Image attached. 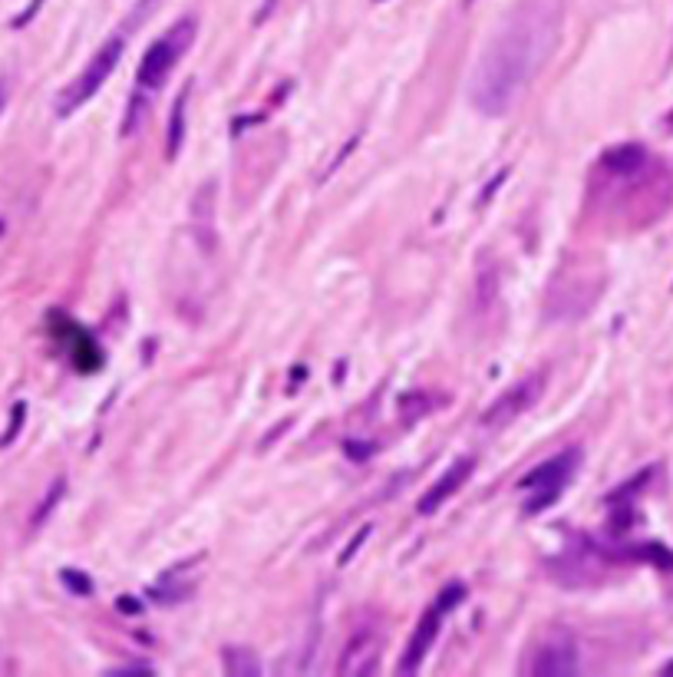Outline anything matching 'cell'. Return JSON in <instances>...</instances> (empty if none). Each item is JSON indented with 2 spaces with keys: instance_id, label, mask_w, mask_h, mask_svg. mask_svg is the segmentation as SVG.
I'll list each match as a JSON object with an SVG mask.
<instances>
[{
  "instance_id": "obj_1",
  "label": "cell",
  "mask_w": 673,
  "mask_h": 677,
  "mask_svg": "<svg viewBox=\"0 0 673 677\" xmlns=\"http://www.w3.org/2000/svg\"><path fill=\"white\" fill-rule=\"evenodd\" d=\"M565 27V0H518L492 34L469 76V103L482 116H505L551 60Z\"/></svg>"
},
{
  "instance_id": "obj_21",
  "label": "cell",
  "mask_w": 673,
  "mask_h": 677,
  "mask_svg": "<svg viewBox=\"0 0 673 677\" xmlns=\"http://www.w3.org/2000/svg\"><path fill=\"white\" fill-rule=\"evenodd\" d=\"M664 674H673V661H667L664 664Z\"/></svg>"
},
{
  "instance_id": "obj_15",
  "label": "cell",
  "mask_w": 673,
  "mask_h": 677,
  "mask_svg": "<svg viewBox=\"0 0 673 677\" xmlns=\"http://www.w3.org/2000/svg\"><path fill=\"white\" fill-rule=\"evenodd\" d=\"M24 417H27V407H24V403H17V407H14V419H10V427H7V433H4V440H0V446L14 443L17 429L24 427Z\"/></svg>"
},
{
  "instance_id": "obj_20",
  "label": "cell",
  "mask_w": 673,
  "mask_h": 677,
  "mask_svg": "<svg viewBox=\"0 0 673 677\" xmlns=\"http://www.w3.org/2000/svg\"><path fill=\"white\" fill-rule=\"evenodd\" d=\"M667 129H670V133H673V109H670V113H667Z\"/></svg>"
},
{
  "instance_id": "obj_8",
  "label": "cell",
  "mask_w": 673,
  "mask_h": 677,
  "mask_svg": "<svg viewBox=\"0 0 673 677\" xmlns=\"http://www.w3.org/2000/svg\"><path fill=\"white\" fill-rule=\"evenodd\" d=\"M380 634L373 632V628H357L354 634H350V642H347L344 654H340V661H336V671L340 674H377L380 671Z\"/></svg>"
},
{
  "instance_id": "obj_5",
  "label": "cell",
  "mask_w": 673,
  "mask_h": 677,
  "mask_svg": "<svg viewBox=\"0 0 673 677\" xmlns=\"http://www.w3.org/2000/svg\"><path fill=\"white\" fill-rule=\"evenodd\" d=\"M462 598H466V589H462V585H452V589L439 591L436 605L426 608L423 618L417 621V632L409 634V644H407V651H403V658H399V664H397L399 674H417V671L423 668L426 654L433 651L436 638H439V632H443L446 615H449L452 608L459 605Z\"/></svg>"
},
{
  "instance_id": "obj_17",
  "label": "cell",
  "mask_w": 673,
  "mask_h": 677,
  "mask_svg": "<svg viewBox=\"0 0 673 677\" xmlns=\"http://www.w3.org/2000/svg\"><path fill=\"white\" fill-rule=\"evenodd\" d=\"M63 581H66L70 589L80 591V595H89V579H83L80 571H63Z\"/></svg>"
},
{
  "instance_id": "obj_19",
  "label": "cell",
  "mask_w": 673,
  "mask_h": 677,
  "mask_svg": "<svg viewBox=\"0 0 673 677\" xmlns=\"http://www.w3.org/2000/svg\"><path fill=\"white\" fill-rule=\"evenodd\" d=\"M4 103H7V86H4V80H0V113H4Z\"/></svg>"
},
{
  "instance_id": "obj_12",
  "label": "cell",
  "mask_w": 673,
  "mask_h": 677,
  "mask_svg": "<svg viewBox=\"0 0 673 677\" xmlns=\"http://www.w3.org/2000/svg\"><path fill=\"white\" fill-rule=\"evenodd\" d=\"M186 103H188V89L182 93L176 109H172V123H168V159H176L178 149H182V139H186Z\"/></svg>"
},
{
  "instance_id": "obj_10",
  "label": "cell",
  "mask_w": 673,
  "mask_h": 677,
  "mask_svg": "<svg viewBox=\"0 0 673 677\" xmlns=\"http://www.w3.org/2000/svg\"><path fill=\"white\" fill-rule=\"evenodd\" d=\"M647 162V149L640 143H624V146H614V149L604 152L601 166L614 176H630L638 172L640 166Z\"/></svg>"
},
{
  "instance_id": "obj_2",
  "label": "cell",
  "mask_w": 673,
  "mask_h": 677,
  "mask_svg": "<svg viewBox=\"0 0 673 677\" xmlns=\"http://www.w3.org/2000/svg\"><path fill=\"white\" fill-rule=\"evenodd\" d=\"M198 36V20L196 17H182L178 24L166 30L159 40H152V46L142 54L139 70H136V93H159L168 83V76L176 73L178 60L192 50Z\"/></svg>"
},
{
  "instance_id": "obj_7",
  "label": "cell",
  "mask_w": 673,
  "mask_h": 677,
  "mask_svg": "<svg viewBox=\"0 0 673 677\" xmlns=\"http://www.w3.org/2000/svg\"><path fill=\"white\" fill-rule=\"evenodd\" d=\"M541 393H545V374H541V370L538 374L522 377V380L512 383L496 403H488V410L482 413L478 423H482V429H488V433H502L505 427H512L515 419L532 410L535 403L541 400Z\"/></svg>"
},
{
  "instance_id": "obj_16",
  "label": "cell",
  "mask_w": 673,
  "mask_h": 677,
  "mask_svg": "<svg viewBox=\"0 0 673 677\" xmlns=\"http://www.w3.org/2000/svg\"><path fill=\"white\" fill-rule=\"evenodd\" d=\"M149 674H156V671L146 668V664H126V668L109 671V677H149Z\"/></svg>"
},
{
  "instance_id": "obj_18",
  "label": "cell",
  "mask_w": 673,
  "mask_h": 677,
  "mask_svg": "<svg viewBox=\"0 0 673 677\" xmlns=\"http://www.w3.org/2000/svg\"><path fill=\"white\" fill-rule=\"evenodd\" d=\"M40 4H44V0H34V4H30V7L24 10V14H20L17 20H14V27H24V24H27V20H30V17H34V14H36V7H40Z\"/></svg>"
},
{
  "instance_id": "obj_13",
  "label": "cell",
  "mask_w": 673,
  "mask_h": 677,
  "mask_svg": "<svg viewBox=\"0 0 673 677\" xmlns=\"http://www.w3.org/2000/svg\"><path fill=\"white\" fill-rule=\"evenodd\" d=\"M159 4H162V0H136V7L129 10V20H126L123 27L129 30V34H136V30L146 24V17H149V14L159 7Z\"/></svg>"
},
{
  "instance_id": "obj_3",
  "label": "cell",
  "mask_w": 673,
  "mask_h": 677,
  "mask_svg": "<svg viewBox=\"0 0 673 677\" xmlns=\"http://www.w3.org/2000/svg\"><path fill=\"white\" fill-rule=\"evenodd\" d=\"M129 36H133L129 30L119 27L116 34H109L106 40L99 44V50L89 56V63L80 70V76L56 96V116H73L76 109L86 106L89 99L106 86V80L116 73L119 60H123V50H126V44H129Z\"/></svg>"
},
{
  "instance_id": "obj_4",
  "label": "cell",
  "mask_w": 673,
  "mask_h": 677,
  "mask_svg": "<svg viewBox=\"0 0 673 677\" xmlns=\"http://www.w3.org/2000/svg\"><path fill=\"white\" fill-rule=\"evenodd\" d=\"M578 466H581V450H578V446L561 450L558 456H551V460H545L541 466H535V470L518 482V490L525 492V502H522L525 516H538V512L555 506V502L565 496L568 482L575 480Z\"/></svg>"
},
{
  "instance_id": "obj_14",
  "label": "cell",
  "mask_w": 673,
  "mask_h": 677,
  "mask_svg": "<svg viewBox=\"0 0 673 677\" xmlns=\"http://www.w3.org/2000/svg\"><path fill=\"white\" fill-rule=\"evenodd\" d=\"M63 490H66V480H56L54 486H50V500L40 502V509L34 512V526H40V522H44V519L50 516V512H54V506L63 500Z\"/></svg>"
},
{
  "instance_id": "obj_9",
  "label": "cell",
  "mask_w": 673,
  "mask_h": 677,
  "mask_svg": "<svg viewBox=\"0 0 673 677\" xmlns=\"http://www.w3.org/2000/svg\"><path fill=\"white\" fill-rule=\"evenodd\" d=\"M472 472H476V460H472V456H459V460H456V463H452L449 470H446L443 476L423 492V500L417 502L419 516H433L436 509L443 506L446 500H452V496L469 482Z\"/></svg>"
},
{
  "instance_id": "obj_6",
  "label": "cell",
  "mask_w": 673,
  "mask_h": 677,
  "mask_svg": "<svg viewBox=\"0 0 673 677\" xmlns=\"http://www.w3.org/2000/svg\"><path fill=\"white\" fill-rule=\"evenodd\" d=\"M578 668H581L578 638L568 632L565 624L548 628L545 638L532 648L528 664H525V671L535 677H568V674H578Z\"/></svg>"
},
{
  "instance_id": "obj_11",
  "label": "cell",
  "mask_w": 673,
  "mask_h": 677,
  "mask_svg": "<svg viewBox=\"0 0 673 677\" xmlns=\"http://www.w3.org/2000/svg\"><path fill=\"white\" fill-rule=\"evenodd\" d=\"M222 664L228 674H238V677H257L261 674V658H257L251 648H225L222 651Z\"/></svg>"
}]
</instances>
